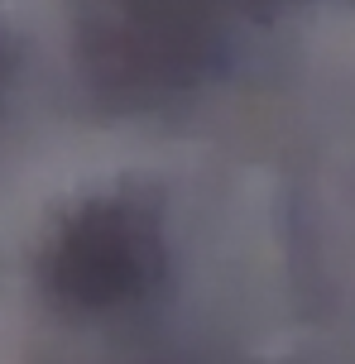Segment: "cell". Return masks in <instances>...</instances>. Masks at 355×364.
Instances as JSON below:
<instances>
[{
    "label": "cell",
    "mask_w": 355,
    "mask_h": 364,
    "mask_svg": "<svg viewBox=\"0 0 355 364\" xmlns=\"http://www.w3.org/2000/svg\"><path fill=\"white\" fill-rule=\"evenodd\" d=\"M159 230L125 201H96L68 220L53 250V288L77 307H120L159 278Z\"/></svg>",
    "instance_id": "1"
}]
</instances>
